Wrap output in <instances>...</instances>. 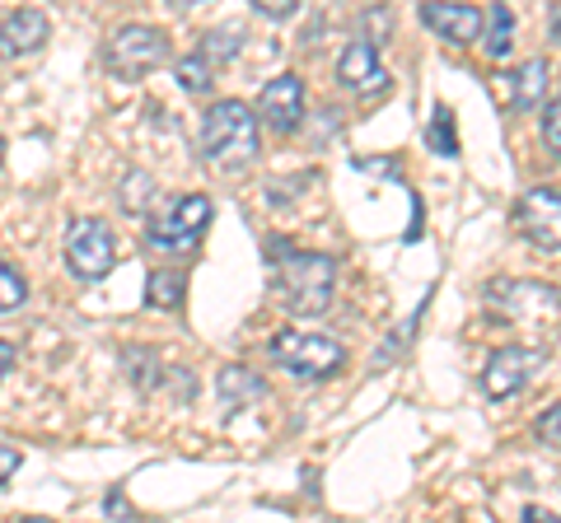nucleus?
Masks as SVG:
<instances>
[{
	"label": "nucleus",
	"mask_w": 561,
	"mask_h": 523,
	"mask_svg": "<svg viewBox=\"0 0 561 523\" xmlns=\"http://www.w3.org/2000/svg\"><path fill=\"white\" fill-rule=\"evenodd\" d=\"M542 90H548V61H542V57L524 61V66H515V71L505 75V98H511V108H519V113L538 108Z\"/></svg>",
	"instance_id": "ddd939ff"
},
{
	"label": "nucleus",
	"mask_w": 561,
	"mask_h": 523,
	"mask_svg": "<svg viewBox=\"0 0 561 523\" xmlns=\"http://www.w3.org/2000/svg\"><path fill=\"white\" fill-rule=\"evenodd\" d=\"M542 141H548L552 154L561 160V94L548 103V113H542Z\"/></svg>",
	"instance_id": "412c9836"
},
{
	"label": "nucleus",
	"mask_w": 561,
	"mask_h": 523,
	"mask_svg": "<svg viewBox=\"0 0 561 523\" xmlns=\"http://www.w3.org/2000/svg\"><path fill=\"white\" fill-rule=\"evenodd\" d=\"M542 360H548L542 346H501V351L486 360V374H482L486 393L491 397H515L524 383L534 379V370H538Z\"/></svg>",
	"instance_id": "6e6552de"
},
{
	"label": "nucleus",
	"mask_w": 561,
	"mask_h": 523,
	"mask_svg": "<svg viewBox=\"0 0 561 523\" xmlns=\"http://www.w3.org/2000/svg\"><path fill=\"white\" fill-rule=\"evenodd\" d=\"M538 434H542V444H552V449H561V403L542 416L538 421Z\"/></svg>",
	"instance_id": "4be33fe9"
},
{
	"label": "nucleus",
	"mask_w": 561,
	"mask_h": 523,
	"mask_svg": "<svg viewBox=\"0 0 561 523\" xmlns=\"http://www.w3.org/2000/svg\"><path fill=\"white\" fill-rule=\"evenodd\" d=\"M253 5H257V14H267V20H290L300 0H253Z\"/></svg>",
	"instance_id": "5701e85b"
},
{
	"label": "nucleus",
	"mask_w": 561,
	"mask_h": 523,
	"mask_svg": "<svg viewBox=\"0 0 561 523\" xmlns=\"http://www.w3.org/2000/svg\"><path fill=\"white\" fill-rule=\"evenodd\" d=\"M239 28H210L206 38H202V47H197V57L216 71V66H225V61H234V51H239Z\"/></svg>",
	"instance_id": "f3484780"
},
{
	"label": "nucleus",
	"mask_w": 561,
	"mask_h": 523,
	"mask_svg": "<svg viewBox=\"0 0 561 523\" xmlns=\"http://www.w3.org/2000/svg\"><path fill=\"white\" fill-rule=\"evenodd\" d=\"M552 38L561 43V5H552Z\"/></svg>",
	"instance_id": "bb28decb"
},
{
	"label": "nucleus",
	"mask_w": 561,
	"mask_h": 523,
	"mask_svg": "<svg viewBox=\"0 0 561 523\" xmlns=\"http://www.w3.org/2000/svg\"><path fill=\"white\" fill-rule=\"evenodd\" d=\"M14 473H20V453H14L10 444H0V481H10Z\"/></svg>",
	"instance_id": "b1692460"
},
{
	"label": "nucleus",
	"mask_w": 561,
	"mask_h": 523,
	"mask_svg": "<svg viewBox=\"0 0 561 523\" xmlns=\"http://www.w3.org/2000/svg\"><path fill=\"white\" fill-rule=\"evenodd\" d=\"M51 33V20L43 10H14L5 14V24H0V57H28V51H38Z\"/></svg>",
	"instance_id": "f8f14e48"
},
{
	"label": "nucleus",
	"mask_w": 561,
	"mask_h": 523,
	"mask_svg": "<svg viewBox=\"0 0 561 523\" xmlns=\"http://www.w3.org/2000/svg\"><path fill=\"white\" fill-rule=\"evenodd\" d=\"M272 360L280 364V370H295L305 379H328L342 370V341H332L323 333H276L272 337Z\"/></svg>",
	"instance_id": "7ed1b4c3"
},
{
	"label": "nucleus",
	"mask_w": 561,
	"mask_h": 523,
	"mask_svg": "<svg viewBox=\"0 0 561 523\" xmlns=\"http://www.w3.org/2000/svg\"><path fill=\"white\" fill-rule=\"evenodd\" d=\"M20 523H57V519H38V514H33V519H20Z\"/></svg>",
	"instance_id": "cd10ccee"
},
{
	"label": "nucleus",
	"mask_w": 561,
	"mask_h": 523,
	"mask_svg": "<svg viewBox=\"0 0 561 523\" xmlns=\"http://www.w3.org/2000/svg\"><path fill=\"white\" fill-rule=\"evenodd\" d=\"M524 523H561V514H552V510H538V504H529V510H524Z\"/></svg>",
	"instance_id": "393cba45"
},
{
	"label": "nucleus",
	"mask_w": 561,
	"mask_h": 523,
	"mask_svg": "<svg viewBox=\"0 0 561 523\" xmlns=\"http://www.w3.org/2000/svg\"><path fill=\"white\" fill-rule=\"evenodd\" d=\"M220 397L230 407L253 403V397H262V383H257L253 370H239V364H230V370H220Z\"/></svg>",
	"instance_id": "dca6fc26"
},
{
	"label": "nucleus",
	"mask_w": 561,
	"mask_h": 523,
	"mask_svg": "<svg viewBox=\"0 0 561 523\" xmlns=\"http://www.w3.org/2000/svg\"><path fill=\"white\" fill-rule=\"evenodd\" d=\"M337 80L346 84L351 94H379L383 84H389V71H383V61H379V47L370 38H356L342 51Z\"/></svg>",
	"instance_id": "9d476101"
},
{
	"label": "nucleus",
	"mask_w": 561,
	"mask_h": 523,
	"mask_svg": "<svg viewBox=\"0 0 561 523\" xmlns=\"http://www.w3.org/2000/svg\"><path fill=\"white\" fill-rule=\"evenodd\" d=\"M14 356H20V351H14V341H0V379H5V374H10V364H14Z\"/></svg>",
	"instance_id": "a878e982"
},
{
	"label": "nucleus",
	"mask_w": 561,
	"mask_h": 523,
	"mask_svg": "<svg viewBox=\"0 0 561 523\" xmlns=\"http://www.w3.org/2000/svg\"><path fill=\"white\" fill-rule=\"evenodd\" d=\"M206 224H210V201L202 191H187V197L169 201V211L150 220V243L160 253H192L202 243Z\"/></svg>",
	"instance_id": "20e7f679"
},
{
	"label": "nucleus",
	"mask_w": 561,
	"mask_h": 523,
	"mask_svg": "<svg viewBox=\"0 0 561 523\" xmlns=\"http://www.w3.org/2000/svg\"><path fill=\"white\" fill-rule=\"evenodd\" d=\"M426 146H431L435 154H445V160H454V154H459V141H454V117H449V108H435L431 127H426Z\"/></svg>",
	"instance_id": "a211bd4d"
},
{
	"label": "nucleus",
	"mask_w": 561,
	"mask_h": 523,
	"mask_svg": "<svg viewBox=\"0 0 561 523\" xmlns=\"http://www.w3.org/2000/svg\"><path fill=\"white\" fill-rule=\"evenodd\" d=\"M179 84H183V90H192V94L206 90V84H210V66L202 57H183L179 61Z\"/></svg>",
	"instance_id": "aec40b11"
},
{
	"label": "nucleus",
	"mask_w": 561,
	"mask_h": 523,
	"mask_svg": "<svg viewBox=\"0 0 561 523\" xmlns=\"http://www.w3.org/2000/svg\"><path fill=\"white\" fill-rule=\"evenodd\" d=\"M28 300V286H24V276L10 267V262H0V313H14Z\"/></svg>",
	"instance_id": "6ab92c4d"
},
{
	"label": "nucleus",
	"mask_w": 561,
	"mask_h": 523,
	"mask_svg": "<svg viewBox=\"0 0 561 523\" xmlns=\"http://www.w3.org/2000/svg\"><path fill=\"white\" fill-rule=\"evenodd\" d=\"M113 234L108 224L99 220H76L66 230V267L80 276V281H103L113 271Z\"/></svg>",
	"instance_id": "423d86ee"
},
{
	"label": "nucleus",
	"mask_w": 561,
	"mask_h": 523,
	"mask_svg": "<svg viewBox=\"0 0 561 523\" xmlns=\"http://www.w3.org/2000/svg\"><path fill=\"white\" fill-rule=\"evenodd\" d=\"M276 286L295 313H323L332 304V286H337V262L319 253H280Z\"/></svg>",
	"instance_id": "f03ea898"
},
{
	"label": "nucleus",
	"mask_w": 561,
	"mask_h": 523,
	"mask_svg": "<svg viewBox=\"0 0 561 523\" xmlns=\"http://www.w3.org/2000/svg\"><path fill=\"white\" fill-rule=\"evenodd\" d=\"M202 150L210 164L239 168L257 154V117L239 98H220L202 121Z\"/></svg>",
	"instance_id": "f257e3e1"
},
{
	"label": "nucleus",
	"mask_w": 561,
	"mask_h": 523,
	"mask_svg": "<svg viewBox=\"0 0 561 523\" xmlns=\"http://www.w3.org/2000/svg\"><path fill=\"white\" fill-rule=\"evenodd\" d=\"M164 57H169V38H164L160 28H150V24H127V28H117L113 43H108V71L122 75V80L154 71V66H160Z\"/></svg>",
	"instance_id": "39448f33"
},
{
	"label": "nucleus",
	"mask_w": 561,
	"mask_h": 523,
	"mask_svg": "<svg viewBox=\"0 0 561 523\" xmlns=\"http://www.w3.org/2000/svg\"><path fill=\"white\" fill-rule=\"evenodd\" d=\"M511 33H515V14L505 10V5H486L482 10V51L491 61H505L511 57Z\"/></svg>",
	"instance_id": "4468645a"
},
{
	"label": "nucleus",
	"mask_w": 561,
	"mask_h": 523,
	"mask_svg": "<svg viewBox=\"0 0 561 523\" xmlns=\"http://www.w3.org/2000/svg\"><path fill=\"white\" fill-rule=\"evenodd\" d=\"M257 117L280 136H290L295 127H300V117H305V84H300V75H276V80L262 84Z\"/></svg>",
	"instance_id": "1a4fd4ad"
},
{
	"label": "nucleus",
	"mask_w": 561,
	"mask_h": 523,
	"mask_svg": "<svg viewBox=\"0 0 561 523\" xmlns=\"http://www.w3.org/2000/svg\"><path fill=\"white\" fill-rule=\"evenodd\" d=\"M421 24L440 33L445 43L468 47L482 38V10L478 5H421Z\"/></svg>",
	"instance_id": "9b49d317"
},
{
	"label": "nucleus",
	"mask_w": 561,
	"mask_h": 523,
	"mask_svg": "<svg viewBox=\"0 0 561 523\" xmlns=\"http://www.w3.org/2000/svg\"><path fill=\"white\" fill-rule=\"evenodd\" d=\"M515 224L538 248H561V191L557 187H529L515 206Z\"/></svg>",
	"instance_id": "0eeeda50"
},
{
	"label": "nucleus",
	"mask_w": 561,
	"mask_h": 523,
	"mask_svg": "<svg viewBox=\"0 0 561 523\" xmlns=\"http://www.w3.org/2000/svg\"><path fill=\"white\" fill-rule=\"evenodd\" d=\"M183 290H187V276L179 267H154L150 271V304L154 309H183Z\"/></svg>",
	"instance_id": "2eb2a0df"
},
{
	"label": "nucleus",
	"mask_w": 561,
	"mask_h": 523,
	"mask_svg": "<svg viewBox=\"0 0 561 523\" xmlns=\"http://www.w3.org/2000/svg\"><path fill=\"white\" fill-rule=\"evenodd\" d=\"M0 164H5V136H0Z\"/></svg>",
	"instance_id": "c85d7f7f"
}]
</instances>
